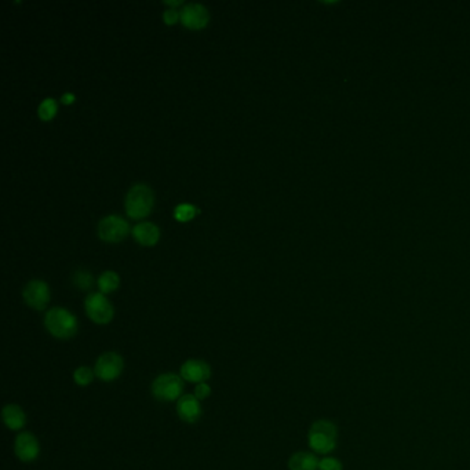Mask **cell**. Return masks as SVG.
<instances>
[{"instance_id": "obj_1", "label": "cell", "mask_w": 470, "mask_h": 470, "mask_svg": "<svg viewBox=\"0 0 470 470\" xmlns=\"http://www.w3.org/2000/svg\"><path fill=\"white\" fill-rule=\"evenodd\" d=\"M43 323L48 334L61 341L72 339L79 330L76 316L65 308H53L47 311Z\"/></svg>"}, {"instance_id": "obj_2", "label": "cell", "mask_w": 470, "mask_h": 470, "mask_svg": "<svg viewBox=\"0 0 470 470\" xmlns=\"http://www.w3.org/2000/svg\"><path fill=\"white\" fill-rule=\"evenodd\" d=\"M338 427L330 420H317L308 432V444L314 454L327 455L336 447Z\"/></svg>"}, {"instance_id": "obj_3", "label": "cell", "mask_w": 470, "mask_h": 470, "mask_svg": "<svg viewBox=\"0 0 470 470\" xmlns=\"http://www.w3.org/2000/svg\"><path fill=\"white\" fill-rule=\"evenodd\" d=\"M185 381L176 373H164L151 385V393L160 403H174L183 396Z\"/></svg>"}, {"instance_id": "obj_4", "label": "cell", "mask_w": 470, "mask_h": 470, "mask_svg": "<svg viewBox=\"0 0 470 470\" xmlns=\"http://www.w3.org/2000/svg\"><path fill=\"white\" fill-rule=\"evenodd\" d=\"M126 213L130 218L141 220L146 217L154 207V192L148 185L137 183L126 196Z\"/></svg>"}, {"instance_id": "obj_5", "label": "cell", "mask_w": 470, "mask_h": 470, "mask_svg": "<svg viewBox=\"0 0 470 470\" xmlns=\"http://www.w3.org/2000/svg\"><path fill=\"white\" fill-rule=\"evenodd\" d=\"M85 311L90 320L98 326L110 324L114 317L113 305L102 292H91L86 297Z\"/></svg>"}, {"instance_id": "obj_6", "label": "cell", "mask_w": 470, "mask_h": 470, "mask_svg": "<svg viewBox=\"0 0 470 470\" xmlns=\"http://www.w3.org/2000/svg\"><path fill=\"white\" fill-rule=\"evenodd\" d=\"M124 370V358L116 352H105L95 360L94 373L100 381L110 383L120 378Z\"/></svg>"}, {"instance_id": "obj_7", "label": "cell", "mask_w": 470, "mask_h": 470, "mask_svg": "<svg viewBox=\"0 0 470 470\" xmlns=\"http://www.w3.org/2000/svg\"><path fill=\"white\" fill-rule=\"evenodd\" d=\"M129 224L119 215H108L98 224V236L104 242L117 243L129 235Z\"/></svg>"}, {"instance_id": "obj_8", "label": "cell", "mask_w": 470, "mask_h": 470, "mask_svg": "<svg viewBox=\"0 0 470 470\" xmlns=\"http://www.w3.org/2000/svg\"><path fill=\"white\" fill-rule=\"evenodd\" d=\"M179 375L185 382L199 385L208 381L213 375V371L211 365L202 358H188L182 363L179 368Z\"/></svg>"}, {"instance_id": "obj_9", "label": "cell", "mask_w": 470, "mask_h": 470, "mask_svg": "<svg viewBox=\"0 0 470 470\" xmlns=\"http://www.w3.org/2000/svg\"><path fill=\"white\" fill-rule=\"evenodd\" d=\"M25 304L35 311H45L50 302V289L43 280H31L23 292Z\"/></svg>"}, {"instance_id": "obj_10", "label": "cell", "mask_w": 470, "mask_h": 470, "mask_svg": "<svg viewBox=\"0 0 470 470\" xmlns=\"http://www.w3.org/2000/svg\"><path fill=\"white\" fill-rule=\"evenodd\" d=\"M16 456L25 464L33 462L41 455V443L38 437L31 432H21L17 434L14 442Z\"/></svg>"}, {"instance_id": "obj_11", "label": "cell", "mask_w": 470, "mask_h": 470, "mask_svg": "<svg viewBox=\"0 0 470 470\" xmlns=\"http://www.w3.org/2000/svg\"><path fill=\"white\" fill-rule=\"evenodd\" d=\"M176 411L182 422L193 425L202 418V403L195 397V395H183L177 402Z\"/></svg>"}, {"instance_id": "obj_12", "label": "cell", "mask_w": 470, "mask_h": 470, "mask_svg": "<svg viewBox=\"0 0 470 470\" xmlns=\"http://www.w3.org/2000/svg\"><path fill=\"white\" fill-rule=\"evenodd\" d=\"M179 18L189 29H202L208 23V11L201 3H189L181 10Z\"/></svg>"}, {"instance_id": "obj_13", "label": "cell", "mask_w": 470, "mask_h": 470, "mask_svg": "<svg viewBox=\"0 0 470 470\" xmlns=\"http://www.w3.org/2000/svg\"><path fill=\"white\" fill-rule=\"evenodd\" d=\"M1 420L6 427L13 432L23 430L26 425V414L18 404H6L1 410Z\"/></svg>"}, {"instance_id": "obj_14", "label": "cell", "mask_w": 470, "mask_h": 470, "mask_svg": "<svg viewBox=\"0 0 470 470\" xmlns=\"http://www.w3.org/2000/svg\"><path fill=\"white\" fill-rule=\"evenodd\" d=\"M133 236L142 246H155L160 237V230L155 224L141 223L133 228Z\"/></svg>"}, {"instance_id": "obj_15", "label": "cell", "mask_w": 470, "mask_h": 470, "mask_svg": "<svg viewBox=\"0 0 470 470\" xmlns=\"http://www.w3.org/2000/svg\"><path fill=\"white\" fill-rule=\"evenodd\" d=\"M319 462L320 459L314 452L298 451L292 454L287 465L290 470H319Z\"/></svg>"}, {"instance_id": "obj_16", "label": "cell", "mask_w": 470, "mask_h": 470, "mask_svg": "<svg viewBox=\"0 0 470 470\" xmlns=\"http://www.w3.org/2000/svg\"><path fill=\"white\" fill-rule=\"evenodd\" d=\"M119 284H120V277L113 270L104 272L98 279V289L102 294H111V292H116L119 289Z\"/></svg>"}, {"instance_id": "obj_17", "label": "cell", "mask_w": 470, "mask_h": 470, "mask_svg": "<svg viewBox=\"0 0 470 470\" xmlns=\"http://www.w3.org/2000/svg\"><path fill=\"white\" fill-rule=\"evenodd\" d=\"M73 382L78 385V386H82V388H86L89 386L94 381L95 377V373H94V368H90L87 365H80L78 367L75 371H73Z\"/></svg>"}, {"instance_id": "obj_18", "label": "cell", "mask_w": 470, "mask_h": 470, "mask_svg": "<svg viewBox=\"0 0 470 470\" xmlns=\"http://www.w3.org/2000/svg\"><path fill=\"white\" fill-rule=\"evenodd\" d=\"M72 282H73V284H75L79 290L87 292V290H90V289L92 287V284H94V277H92V274H91L90 272H87V270H85V269H79V270H76V272L73 273V276H72Z\"/></svg>"}, {"instance_id": "obj_19", "label": "cell", "mask_w": 470, "mask_h": 470, "mask_svg": "<svg viewBox=\"0 0 470 470\" xmlns=\"http://www.w3.org/2000/svg\"><path fill=\"white\" fill-rule=\"evenodd\" d=\"M196 213H198V208L193 204L182 203L176 207L174 217L179 223H186V221H191L196 215Z\"/></svg>"}, {"instance_id": "obj_20", "label": "cell", "mask_w": 470, "mask_h": 470, "mask_svg": "<svg viewBox=\"0 0 470 470\" xmlns=\"http://www.w3.org/2000/svg\"><path fill=\"white\" fill-rule=\"evenodd\" d=\"M38 113H39V117L42 120H51L55 113H57V104L53 98H46L45 101L39 105V110H38Z\"/></svg>"}, {"instance_id": "obj_21", "label": "cell", "mask_w": 470, "mask_h": 470, "mask_svg": "<svg viewBox=\"0 0 470 470\" xmlns=\"http://www.w3.org/2000/svg\"><path fill=\"white\" fill-rule=\"evenodd\" d=\"M319 470H343V465L334 456H324L319 462Z\"/></svg>"}, {"instance_id": "obj_22", "label": "cell", "mask_w": 470, "mask_h": 470, "mask_svg": "<svg viewBox=\"0 0 470 470\" xmlns=\"http://www.w3.org/2000/svg\"><path fill=\"white\" fill-rule=\"evenodd\" d=\"M193 395H195V397H196L198 400L203 402V400H205V399H208V397L211 396V386H210L207 382L199 383V385L195 386V392H193Z\"/></svg>"}, {"instance_id": "obj_23", "label": "cell", "mask_w": 470, "mask_h": 470, "mask_svg": "<svg viewBox=\"0 0 470 470\" xmlns=\"http://www.w3.org/2000/svg\"><path fill=\"white\" fill-rule=\"evenodd\" d=\"M178 11L174 10V9H169V10H166L163 13V20H164V23H167V25H174V23L178 21Z\"/></svg>"}, {"instance_id": "obj_24", "label": "cell", "mask_w": 470, "mask_h": 470, "mask_svg": "<svg viewBox=\"0 0 470 470\" xmlns=\"http://www.w3.org/2000/svg\"><path fill=\"white\" fill-rule=\"evenodd\" d=\"M61 100H63V102H64V104H67L68 105V104H72V102H73V100H75V95H73L72 92H67V94H64V95H63V98H61Z\"/></svg>"}, {"instance_id": "obj_25", "label": "cell", "mask_w": 470, "mask_h": 470, "mask_svg": "<svg viewBox=\"0 0 470 470\" xmlns=\"http://www.w3.org/2000/svg\"><path fill=\"white\" fill-rule=\"evenodd\" d=\"M164 4H167V6H171V7H177V6H179V4H182V0H174V1H170V0H167V1H164Z\"/></svg>"}]
</instances>
